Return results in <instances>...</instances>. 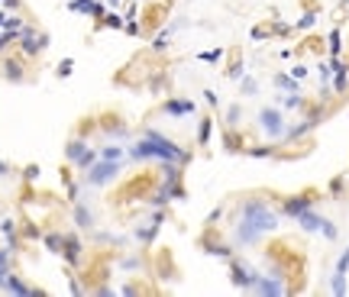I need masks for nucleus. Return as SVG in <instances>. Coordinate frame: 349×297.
Here are the masks:
<instances>
[{"mask_svg":"<svg viewBox=\"0 0 349 297\" xmlns=\"http://www.w3.org/2000/svg\"><path fill=\"white\" fill-rule=\"evenodd\" d=\"M275 226H278L275 213H272L265 204L252 200V204H246V217H243V226H239V239H243V243H252L262 230H275Z\"/></svg>","mask_w":349,"mask_h":297,"instance_id":"nucleus-1","label":"nucleus"},{"mask_svg":"<svg viewBox=\"0 0 349 297\" xmlns=\"http://www.w3.org/2000/svg\"><path fill=\"white\" fill-rule=\"evenodd\" d=\"M136 152V155H152V158H168V162H172V158H175V162H181V149H178V146H172V142H168L165 139V136H159V133H146V139H142L139 142V146H136L133 149Z\"/></svg>","mask_w":349,"mask_h":297,"instance_id":"nucleus-2","label":"nucleus"},{"mask_svg":"<svg viewBox=\"0 0 349 297\" xmlns=\"http://www.w3.org/2000/svg\"><path fill=\"white\" fill-rule=\"evenodd\" d=\"M259 120H262V126H265V133L269 136H282V113H278V110H262V113H259Z\"/></svg>","mask_w":349,"mask_h":297,"instance_id":"nucleus-3","label":"nucleus"},{"mask_svg":"<svg viewBox=\"0 0 349 297\" xmlns=\"http://www.w3.org/2000/svg\"><path fill=\"white\" fill-rule=\"evenodd\" d=\"M116 171H120V168H116L113 162H104V165H97V168H94L87 178H91V184H104V181H110Z\"/></svg>","mask_w":349,"mask_h":297,"instance_id":"nucleus-4","label":"nucleus"},{"mask_svg":"<svg viewBox=\"0 0 349 297\" xmlns=\"http://www.w3.org/2000/svg\"><path fill=\"white\" fill-rule=\"evenodd\" d=\"M45 45H49V39L45 36H36V32H23V49L26 52H39V49H45Z\"/></svg>","mask_w":349,"mask_h":297,"instance_id":"nucleus-5","label":"nucleus"},{"mask_svg":"<svg viewBox=\"0 0 349 297\" xmlns=\"http://www.w3.org/2000/svg\"><path fill=\"white\" fill-rule=\"evenodd\" d=\"M298 220H301V226H304V230H324V220H320L317 213H311V207H307Z\"/></svg>","mask_w":349,"mask_h":297,"instance_id":"nucleus-6","label":"nucleus"},{"mask_svg":"<svg viewBox=\"0 0 349 297\" xmlns=\"http://www.w3.org/2000/svg\"><path fill=\"white\" fill-rule=\"evenodd\" d=\"M307 207H311V200H307V197H294V200H288V204H285V213H294V217H301Z\"/></svg>","mask_w":349,"mask_h":297,"instance_id":"nucleus-7","label":"nucleus"},{"mask_svg":"<svg viewBox=\"0 0 349 297\" xmlns=\"http://www.w3.org/2000/svg\"><path fill=\"white\" fill-rule=\"evenodd\" d=\"M165 110H168V113H175V116H181V113H191L194 103H191V100H168Z\"/></svg>","mask_w":349,"mask_h":297,"instance_id":"nucleus-8","label":"nucleus"},{"mask_svg":"<svg viewBox=\"0 0 349 297\" xmlns=\"http://www.w3.org/2000/svg\"><path fill=\"white\" fill-rule=\"evenodd\" d=\"M256 291H262V294H282L285 288L278 285V281H256Z\"/></svg>","mask_w":349,"mask_h":297,"instance_id":"nucleus-9","label":"nucleus"},{"mask_svg":"<svg viewBox=\"0 0 349 297\" xmlns=\"http://www.w3.org/2000/svg\"><path fill=\"white\" fill-rule=\"evenodd\" d=\"M3 285H6V288H10V291H13V294H29V288H26V285H23V281H16V278H6V281H3Z\"/></svg>","mask_w":349,"mask_h":297,"instance_id":"nucleus-10","label":"nucleus"},{"mask_svg":"<svg viewBox=\"0 0 349 297\" xmlns=\"http://www.w3.org/2000/svg\"><path fill=\"white\" fill-rule=\"evenodd\" d=\"M74 217H78V226H91V213H87L84 207H78V210H74Z\"/></svg>","mask_w":349,"mask_h":297,"instance_id":"nucleus-11","label":"nucleus"},{"mask_svg":"<svg viewBox=\"0 0 349 297\" xmlns=\"http://www.w3.org/2000/svg\"><path fill=\"white\" fill-rule=\"evenodd\" d=\"M81 155H84V149H81V142H71V146H68V158H74V162H78Z\"/></svg>","mask_w":349,"mask_h":297,"instance_id":"nucleus-12","label":"nucleus"},{"mask_svg":"<svg viewBox=\"0 0 349 297\" xmlns=\"http://www.w3.org/2000/svg\"><path fill=\"white\" fill-rule=\"evenodd\" d=\"M123 152L120 149H104V158H110V162H116V158H120Z\"/></svg>","mask_w":349,"mask_h":297,"instance_id":"nucleus-13","label":"nucleus"},{"mask_svg":"<svg viewBox=\"0 0 349 297\" xmlns=\"http://www.w3.org/2000/svg\"><path fill=\"white\" fill-rule=\"evenodd\" d=\"M91 158H94V152H91V149H87V152H84V155H81V158H78V165H81V168H84V165H91Z\"/></svg>","mask_w":349,"mask_h":297,"instance_id":"nucleus-14","label":"nucleus"}]
</instances>
